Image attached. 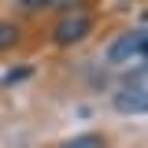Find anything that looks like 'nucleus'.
Segmentation results:
<instances>
[{
    "label": "nucleus",
    "mask_w": 148,
    "mask_h": 148,
    "mask_svg": "<svg viewBox=\"0 0 148 148\" xmlns=\"http://www.w3.org/2000/svg\"><path fill=\"white\" fill-rule=\"evenodd\" d=\"M145 45H148V26L137 22L133 30H126V34H119L115 41H111V48L104 52V59H108L111 67L130 63V59H145Z\"/></svg>",
    "instance_id": "nucleus-1"
},
{
    "label": "nucleus",
    "mask_w": 148,
    "mask_h": 148,
    "mask_svg": "<svg viewBox=\"0 0 148 148\" xmlns=\"http://www.w3.org/2000/svg\"><path fill=\"white\" fill-rule=\"evenodd\" d=\"M111 108L122 115H145L148 111V92H145V63L137 67V74H130L126 85L111 96Z\"/></svg>",
    "instance_id": "nucleus-2"
},
{
    "label": "nucleus",
    "mask_w": 148,
    "mask_h": 148,
    "mask_svg": "<svg viewBox=\"0 0 148 148\" xmlns=\"http://www.w3.org/2000/svg\"><path fill=\"white\" fill-rule=\"evenodd\" d=\"M89 30H92V15L85 11V8H74V11H67V15L56 22V45L59 48H74L78 41H85L89 37Z\"/></svg>",
    "instance_id": "nucleus-3"
},
{
    "label": "nucleus",
    "mask_w": 148,
    "mask_h": 148,
    "mask_svg": "<svg viewBox=\"0 0 148 148\" xmlns=\"http://www.w3.org/2000/svg\"><path fill=\"white\" fill-rule=\"evenodd\" d=\"M59 148H108V137L104 133H78V137H67Z\"/></svg>",
    "instance_id": "nucleus-4"
},
{
    "label": "nucleus",
    "mask_w": 148,
    "mask_h": 148,
    "mask_svg": "<svg viewBox=\"0 0 148 148\" xmlns=\"http://www.w3.org/2000/svg\"><path fill=\"white\" fill-rule=\"evenodd\" d=\"M18 26L15 22H8V18H0V52H8V48H15L18 45Z\"/></svg>",
    "instance_id": "nucleus-5"
},
{
    "label": "nucleus",
    "mask_w": 148,
    "mask_h": 148,
    "mask_svg": "<svg viewBox=\"0 0 148 148\" xmlns=\"http://www.w3.org/2000/svg\"><path fill=\"white\" fill-rule=\"evenodd\" d=\"M26 78H34V67H11V71L0 78V85H4V89H11V85H22Z\"/></svg>",
    "instance_id": "nucleus-6"
},
{
    "label": "nucleus",
    "mask_w": 148,
    "mask_h": 148,
    "mask_svg": "<svg viewBox=\"0 0 148 148\" xmlns=\"http://www.w3.org/2000/svg\"><path fill=\"white\" fill-rule=\"evenodd\" d=\"M52 4H59V8H67V11H74V8H82L85 0H52Z\"/></svg>",
    "instance_id": "nucleus-7"
},
{
    "label": "nucleus",
    "mask_w": 148,
    "mask_h": 148,
    "mask_svg": "<svg viewBox=\"0 0 148 148\" xmlns=\"http://www.w3.org/2000/svg\"><path fill=\"white\" fill-rule=\"evenodd\" d=\"M18 4H26V8H48L52 0H18Z\"/></svg>",
    "instance_id": "nucleus-8"
}]
</instances>
